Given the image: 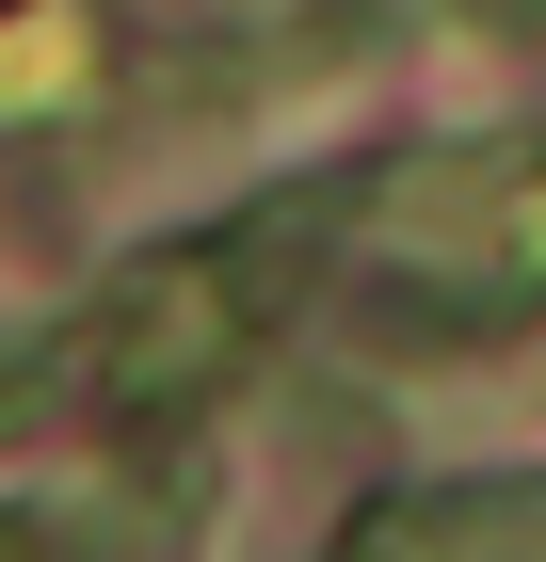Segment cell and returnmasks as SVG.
Here are the masks:
<instances>
[{"mask_svg":"<svg viewBox=\"0 0 546 562\" xmlns=\"http://www.w3.org/2000/svg\"><path fill=\"white\" fill-rule=\"evenodd\" d=\"M242 273H257V241H177V258H145L113 305H97V338H65V370H81L113 418L210 402L225 370L257 353V305H274V290H242Z\"/></svg>","mask_w":546,"mask_h":562,"instance_id":"6da1fadb","label":"cell"},{"mask_svg":"<svg viewBox=\"0 0 546 562\" xmlns=\"http://www.w3.org/2000/svg\"><path fill=\"white\" fill-rule=\"evenodd\" d=\"M354 562H546V482H450V498H402V515H370Z\"/></svg>","mask_w":546,"mask_h":562,"instance_id":"7a4b0ae2","label":"cell"},{"mask_svg":"<svg viewBox=\"0 0 546 562\" xmlns=\"http://www.w3.org/2000/svg\"><path fill=\"white\" fill-rule=\"evenodd\" d=\"M81 81H97V16L81 0H16L0 16V130L48 113V97H81Z\"/></svg>","mask_w":546,"mask_h":562,"instance_id":"3957f363","label":"cell"},{"mask_svg":"<svg viewBox=\"0 0 546 562\" xmlns=\"http://www.w3.org/2000/svg\"><path fill=\"white\" fill-rule=\"evenodd\" d=\"M482 258H499V273H546V161H531V177H514V210H499V225H482Z\"/></svg>","mask_w":546,"mask_h":562,"instance_id":"277c9868","label":"cell"},{"mask_svg":"<svg viewBox=\"0 0 546 562\" xmlns=\"http://www.w3.org/2000/svg\"><path fill=\"white\" fill-rule=\"evenodd\" d=\"M48 370H65V353H48V338H0V434H33V418H16V402H33Z\"/></svg>","mask_w":546,"mask_h":562,"instance_id":"5b68a950","label":"cell"}]
</instances>
